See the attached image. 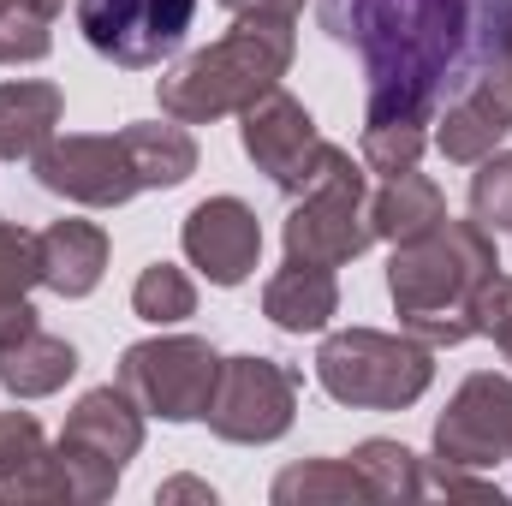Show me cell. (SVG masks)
<instances>
[{"mask_svg": "<svg viewBox=\"0 0 512 506\" xmlns=\"http://www.w3.org/2000/svg\"><path fill=\"white\" fill-rule=\"evenodd\" d=\"M274 501L280 506H316V501H376L370 477L352 459H310L274 477Z\"/></svg>", "mask_w": 512, "mask_h": 506, "instance_id": "cell-22", "label": "cell"}, {"mask_svg": "<svg viewBox=\"0 0 512 506\" xmlns=\"http://www.w3.org/2000/svg\"><path fill=\"white\" fill-rule=\"evenodd\" d=\"M495 72H501V78L512 84V36H507V54H501V66H495Z\"/></svg>", "mask_w": 512, "mask_h": 506, "instance_id": "cell-32", "label": "cell"}, {"mask_svg": "<svg viewBox=\"0 0 512 506\" xmlns=\"http://www.w3.org/2000/svg\"><path fill=\"white\" fill-rule=\"evenodd\" d=\"M227 12H239V18H292L304 0H221Z\"/></svg>", "mask_w": 512, "mask_h": 506, "instance_id": "cell-30", "label": "cell"}, {"mask_svg": "<svg viewBox=\"0 0 512 506\" xmlns=\"http://www.w3.org/2000/svg\"><path fill=\"white\" fill-rule=\"evenodd\" d=\"M48 48H54V36H48V18H42L30 0H0V66L42 60Z\"/></svg>", "mask_w": 512, "mask_h": 506, "instance_id": "cell-27", "label": "cell"}, {"mask_svg": "<svg viewBox=\"0 0 512 506\" xmlns=\"http://www.w3.org/2000/svg\"><path fill=\"white\" fill-rule=\"evenodd\" d=\"M36 262L48 292L90 298L108 274V233L96 221H54L48 233H36Z\"/></svg>", "mask_w": 512, "mask_h": 506, "instance_id": "cell-15", "label": "cell"}, {"mask_svg": "<svg viewBox=\"0 0 512 506\" xmlns=\"http://www.w3.org/2000/svg\"><path fill=\"white\" fill-rule=\"evenodd\" d=\"M72 376H78V352L66 340L42 334V328L0 352V387L18 393V399H48V393H60Z\"/></svg>", "mask_w": 512, "mask_h": 506, "instance_id": "cell-20", "label": "cell"}, {"mask_svg": "<svg viewBox=\"0 0 512 506\" xmlns=\"http://www.w3.org/2000/svg\"><path fill=\"white\" fill-rule=\"evenodd\" d=\"M179 245L215 286H239V280H251L256 256H262V227L239 197H209L185 215Z\"/></svg>", "mask_w": 512, "mask_h": 506, "instance_id": "cell-13", "label": "cell"}, {"mask_svg": "<svg viewBox=\"0 0 512 506\" xmlns=\"http://www.w3.org/2000/svg\"><path fill=\"white\" fill-rule=\"evenodd\" d=\"M429 149V131L423 126H405V120H387V126H364V167L382 173V179H399L423 161Z\"/></svg>", "mask_w": 512, "mask_h": 506, "instance_id": "cell-25", "label": "cell"}, {"mask_svg": "<svg viewBox=\"0 0 512 506\" xmlns=\"http://www.w3.org/2000/svg\"><path fill=\"white\" fill-rule=\"evenodd\" d=\"M316 381L328 387V399H340L352 411H405L429 393L435 364H429V346L411 340V334L346 328V334L322 340Z\"/></svg>", "mask_w": 512, "mask_h": 506, "instance_id": "cell-4", "label": "cell"}, {"mask_svg": "<svg viewBox=\"0 0 512 506\" xmlns=\"http://www.w3.org/2000/svg\"><path fill=\"white\" fill-rule=\"evenodd\" d=\"M24 334H36V310H30V298H6L0 304V352L18 346Z\"/></svg>", "mask_w": 512, "mask_h": 506, "instance_id": "cell-29", "label": "cell"}, {"mask_svg": "<svg viewBox=\"0 0 512 506\" xmlns=\"http://www.w3.org/2000/svg\"><path fill=\"white\" fill-rule=\"evenodd\" d=\"M161 501H215V489L197 477H173V483H161Z\"/></svg>", "mask_w": 512, "mask_h": 506, "instance_id": "cell-31", "label": "cell"}, {"mask_svg": "<svg viewBox=\"0 0 512 506\" xmlns=\"http://www.w3.org/2000/svg\"><path fill=\"white\" fill-rule=\"evenodd\" d=\"M501 352H507V364H512V334H507V340H501Z\"/></svg>", "mask_w": 512, "mask_h": 506, "instance_id": "cell-33", "label": "cell"}, {"mask_svg": "<svg viewBox=\"0 0 512 506\" xmlns=\"http://www.w3.org/2000/svg\"><path fill=\"white\" fill-rule=\"evenodd\" d=\"M120 137H126V155L143 191H167V185H185L197 173V143L179 120L173 126H126Z\"/></svg>", "mask_w": 512, "mask_h": 506, "instance_id": "cell-21", "label": "cell"}, {"mask_svg": "<svg viewBox=\"0 0 512 506\" xmlns=\"http://www.w3.org/2000/svg\"><path fill=\"white\" fill-rule=\"evenodd\" d=\"M197 18V0H78L84 42L114 66H161Z\"/></svg>", "mask_w": 512, "mask_h": 506, "instance_id": "cell-9", "label": "cell"}, {"mask_svg": "<svg viewBox=\"0 0 512 506\" xmlns=\"http://www.w3.org/2000/svg\"><path fill=\"white\" fill-rule=\"evenodd\" d=\"M42 280V262H36V233L0 221V304L6 298H24L30 286Z\"/></svg>", "mask_w": 512, "mask_h": 506, "instance_id": "cell-28", "label": "cell"}, {"mask_svg": "<svg viewBox=\"0 0 512 506\" xmlns=\"http://www.w3.org/2000/svg\"><path fill=\"white\" fill-rule=\"evenodd\" d=\"M441 221H447V197L417 167L399 173V179H387L382 191H376V203H370V233L376 239H393V245H411V239H423Z\"/></svg>", "mask_w": 512, "mask_h": 506, "instance_id": "cell-18", "label": "cell"}, {"mask_svg": "<svg viewBox=\"0 0 512 506\" xmlns=\"http://www.w3.org/2000/svg\"><path fill=\"white\" fill-rule=\"evenodd\" d=\"M60 126V90L54 84H36V78H18V84H0V161H18V155H36Z\"/></svg>", "mask_w": 512, "mask_h": 506, "instance_id": "cell-19", "label": "cell"}, {"mask_svg": "<svg viewBox=\"0 0 512 506\" xmlns=\"http://www.w3.org/2000/svg\"><path fill=\"white\" fill-rule=\"evenodd\" d=\"M507 131H512V84L501 72H489L471 96H459V102L441 114L435 143H441L447 161H483V155H495V143H501Z\"/></svg>", "mask_w": 512, "mask_h": 506, "instance_id": "cell-16", "label": "cell"}, {"mask_svg": "<svg viewBox=\"0 0 512 506\" xmlns=\"http://www.w3.org/2000/svg\"><path fill=\"white\" fill-rule=\"evenodd\" d=\"M286 66H292V18H239L215 48L191 54L161 78V114L179 126L245 114L268 90H280Z\"/></svg>", "mask_w": 512, "mask_h": 506, "instance_id": "cell-3", "label": "cell"}, {"mask_svg": "<svg viewBox=\"0 0 512 506\" xmlns=\"http://www.w3.org/2000/svg\"><path fill=\"white\" fill-rule=\"evenodd\" d=\"M471 221L489 227V233H507L512 227V149L477 161V179H471Z\"/></svg>", "mask_w": 512, "mask_h": 506, "instance_id": "cell-26", "label": "cell"}, {"mask_svg": "<svg viewBox=\"0 0 512 506\" xmlns=\"http://www.w3.org/2000/svg\"><path fill=\"white\" fill-rule=\"evenodd\" d=\"M292 405H298V370H286L274 358H221V376H215L203 417L221 441L262 447L292 429Z\"/></svg>", "mask_w": 512, "mask_h": 506, "instance_id": "cell-8", "label": "cell"}, {"mask_svg": "<svg viewBox=\"0 0 512 506\" xmlns=\"http://www.w3.org/2000/svg\"><path fill=\"white\" fill-rule=\"evenodd\" d=\"M143 447V405L126 387H96L72 405L66 429H60V471L72 483V501H108L126 459Z\"/></svg>", "mask_w": 512, "mask_h": 506, "instance_id": "cell-6", "label": "cell"}, {"mask_svg": "<svg viewBox=\"0 0 512 506\" xmlns=\"http://www.w3.org/2000/svg\"><path fill=\"white\" fill-rule=\"evenodd\" d=\"M435 453L447 465H501L512 459V381L471 376L435 423Z\"/></svg>", "mask_w": 512, "mask_h": 506, "instance_id": "cell-12", "label": "cell"}, {"mask_svg": "<svg viewBox=\"0 0 512 506\" xmlns=\"http://www.w3.org/2000/svg\"><path fill=\"white\" fill-rule=\"evenodd\" d=\"M30 161H36L42 191H54L66 203H84V209H120V203H131L143 191L120 131L114 137H84V131L48 137Z\"/></svg>", "mask_w": 512, "mask_h": 506, "instance_id": "cell-10", "label": "cell"}, {"mask_svg": "<svg viewBox=\"0 0 512 506\" xmlns=\"http://www.w3.org/2000/svg\"><path fill=\"white\" fill-rule=\"evenodd\" d=\"M340 310V286H334V268H316V262H292L262 286V316L286 334H316L328 328V316Z\"/></svg>", "mask_w": 512, "mask_h": 506, "instance_id": "cell-17", "label": "cell"}, {"mask_svg": "<svg viewBox=\"0 0 512 506\" xmlns=\"http://www.w3.org/2000/svg\"><path fill=\"white\" fill-rule=\"evenodd\" d=\"M501 268L489 227L477 221H441L423 239L399 245L387 268V292L405 316V334L423 346H459L471 340V292Z\"/></svg>", "mask_w": 512, "mask_h": 506, "instance_id": "cell-2", "label": "cell"}, {"mask_svg": "<svg viewBox=\"0 0 512 506\" xmlns=\"http://www.w3.org/2000/svg\"><path fill=\"white\" fill-rule=\"evenodd\" d=\"M328 149H334V143H322L316 120L304 114V102H292L286 90H268L262 102L245 108V155H251L286 197H298V191L322 173Z\"/></svg>", "mask_w": 512, "mask_h": 506, "instance_id": "cell-11", "label": "cell"}, {"mask_svg": "<svg viewBox=\"0 0 512 506\" xmlns=\"http://www.w3.org/2000/svg\"><path fill=\"white\" fill-rule=\"evenodd\" d=\"M131 310L143 316V322H185V316H197V286L185 280V268H173V262H149L143 274H137V286H131Z\"/></svg>", "mask_w": 512, "mask_h": 506, "instance_id": "cell-23", "label": "cell"}, {"mask_svg": "<svg viewBox=\"0 0 512 506\" xmlns=\"http://www.w3.org/2000/svg\"><path fill=\"white\" fill-rule=\"evenodd\" d=\"M221 376V358L209 352V340L191 334H167V340H137L120 358V387L167 423H191L209 411V393Z\"/></svg>", "mask_w": 512, "mask_h": 506, "instance_id": "cell-7", "label": "cell"}, {"mask_svg": "<svg viewBox=\"0 0 512 506\" xmlns=\"http://www.w3.org/2000/svg\"><path fill=\"white\" fill-rule=\"evenodd\" d=\"M0 501H72L60 453H48L30 411H0Z\"/></svg>", "mask_w": 512, "mask_h": 506, "instance_id": "cell-14", "label": "cell"}, {"mask_svg": "<svg viewBox=\"0 0 512 506\" xmlns=\"http://www.w3.org/2000/svg\"><path fill=\"white\" fill-rule=\"evenodd\" d=\"M352 465L370 477L376 501H411V495H423L417 453H411V447H399V441H364V447L352 453Z\"/></svg>", "mask_w": 512, "mask_h": 506, "instance_id": "cell-24", "label": "cell"}, {"mask_svg": "<svg viewBox=\"0 0 512 506\" xmlns=\"http://www.w3.org/2000/svg\"><path fill=\"white\" fill-rule=\"evenodd\" d=\"M370 233V185L364 167L346 149H328L322 173L298 191V209L286 221V256L292 262H316V268H340L364 251Z\"/></svg>", "mask_w": 512, "mask_h": 506, "instance_id": "cell-5", "label": "cell"}, {"mask_svg": "<svg viewBox=\"0 0 512 506\" xmlns=\"http://www.w3.org/2000/svg\"><path fill=\"white\" fill-rule=\"evenodd\" d=\"M316 18L334 42L358 48L370 126L441 120L501 66L512 36V0H316Z\"/></svg>", "mask_w": 512, "mask_h": 506, "instance_id": "cell-1", "label": "cell"}]
</instances>
